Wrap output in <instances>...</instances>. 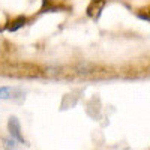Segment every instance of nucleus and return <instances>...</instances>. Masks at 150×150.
<instances>
[{
  "label": "nucleus",
  "instance_id": "39448f33",
  "mask_svg": "<svg viewBox=\"0 0 150 150\" xmlns=\"http://www.w3.org/2000/svg\"><path fill=\"white\" fill-rule=\"evenodd\" d=\"M138 17H140L141 20L150 21V5H149V6H146L144 9H141V11H140V14H138Z\"/></svg>",
  "mask_w": 150,
  "mask_h": 150
},
{
  "label": "nucleus",
  "instance_id": "7ed1b4c3",
  "mask_svg": "<svg viewBox=\"0 0 150 150\" xmlns=\"http://www.w3.org/2000/svg\"><path fill=\"white\" fill-rule=\"evenodd\" d=\"M96 3H98V0H92L90 6L87 8V15H89V17H95L96 12H98V15H99V14H101V11L104 9V6H105V2H102L99 6H98Z\"/></svg>",
  "mask_w": 150,
  "mask_h": 150
},
{
  "label": "nucleus",
  "instance_id": "20e7f679",
  "mask_svg": "<svg viewBox=\"0 0 150 150\" xmlns=\"http://www.w3.org/2000/svg\"><path fill=\"white\" fill-rule=\"evenodd\" d=\"M24 24H26V18H24V17H18V18H15L14 21L11 23V26H8V30L9 32H15V30L21 29Z\"/></svg>",
  "mask_w": 150,
  "mask_h": 150
},
{
  "label": "nucleus",
  "instance_id": "f257e3e1",
  "mask_svg": "<svg viewBox=\"0 0 150 150\" xmlns=\"http://www.w3.org/2000/svg\"><path fill=\"white\" fill-rule=\"evenodd\" d=\"M8 129H9V134L12 138H15L18 143H26V140H24V137L21 135V125H20V120L12 116L9 117L8 120Z\"/></svg>",
  "mask_w": 150,
  "mask_h": 150
},
{
  "label": "nucleus",
  "instance_id": "f03ea898",
  "mask_svg": "<svg viewBox=\"0 0 150 150\" xmlns=\"http://www.w3.org/2000/svg\"><path fill=\"white\" fill-rule=\"evenodd\" d=\"M17 96H23V92L20 89L6 87V86L0 87V99H12V98H17Z\"/></svg>",
  "mask_w": 150,
  "mask_h": 150
}]
</instances>
